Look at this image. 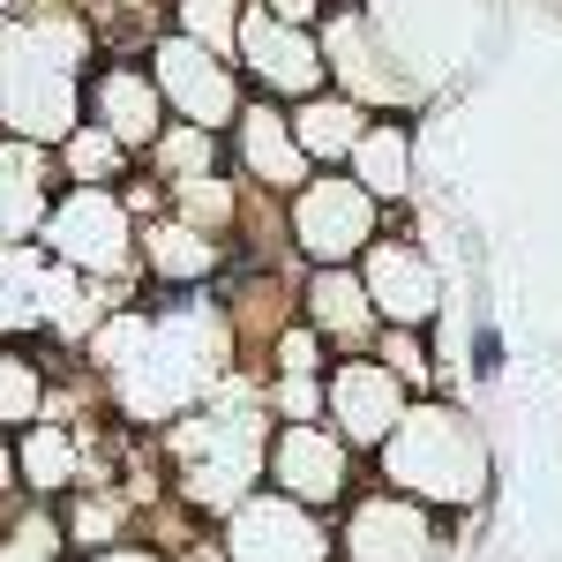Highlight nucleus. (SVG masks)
Wrapping results in <instances>:
<instances>
[{
	"instance_id": "1",
	"label": "nucleus",
	"mask_w": 562,
	"mask_h": 562,
	"mask_svg": "<svg viewBox=\"0 0 562 562\" xmlns=\"http://www.w3.org/2000/svg\"><path fill=\"white\" fill-rule=\"evenodd\" d=\"M76 360L98 375L113 420L135 435H166L240 375L217 293H143L113 307L76 346Z\"/></svg>"
},
{
	"instance_id": "2",
	"label": "nucleus",
	"mask_w": 562,
	"mask_h": 562,
	"mask_svg": "<svg viewBox=\"0 0 562 562\" xmlns=\"http://www.w3.org/2000/svg\"><path fill=\"white\" fill-rule=\"evenodd\" d=\"M90 68H98V31L83 8H45V0L0 8V135L60 150V135L83 128Z\"/></svg>"
},
{
	"instance_id": "3",
	"label": "nucleus",
	"mask_w": 562,
	"mask_h": 562,
	"mask_svg": "<svg viewBox=\"0 0 562 562\" xmlns=\"http://www.w3.org/2000/svg\"><path fill=\"white\" fill-rule=\"evenodd\" d=\"M368 480L428 503L435 518L480 525L487 503H495V442H487V428H480V413L465 397L435 390V397L405 405V420L390 428V442L368 458Z\"/></svg>"
},
{
	"instance_id": "4",
	"label": "nucleus",
	"mask_w": 562,
	"mask_h": 562,
	"mask_svg": "<svg viewBox=\"0 0 562 562\" xmlns=\"http://www.w3.org/2000/svg\"><path fill=\"white\" fill-rule=\"evenodd\" d=\"M270 413H262V383L233 375L211 405H195L188 420H173L158 442V465H166V487L195 518H225L233 503H248L262 487V458H270Z\"/></svg>"
},
{
	"instance_id": "5",
	"label": "nucleus",
	"mask_w": 562,
	"mask_h": 562,
	"mask_svg": "<svg viewBox=\"0 0 562 562\" xmlns=\"http://www.w3.org/2000/svg\"><path fill=\"white\" fill-rule=\"evenodd\" d=\"M38 256L98 285H143V217L121 188H60V203L45 211Z\"/></svg>"
},
{
	"instance_id": "6",
	"label": "nucleus",
	"mask_w": 562,
	"mask_h": 562,
	"mask_svg": "<svg viewBox=\"0 0 562 562\" xmlns=\"http://www.w3.org/2000/svg\"><path fill=\"white\" fill-rule=\"evenodd\" d=\"M315 31H323L330 90L360 98L368 113H420V76H413L405 45L383 31V15H375L368 0H338Z\"/></svg>"
},
{
	"instance_id": "7",
	"label": "nucleus",
	"mask_w": 562,
	"mask_h": 562,
	"mask_svg": "<svg viewBox=\"0 0 562 562\" xmlns=\"http://www.w3.org/2000/svg\"><path fill=\"white\" fill-rule=\"evenodd\" d=\"M390 225V211L346 173H307L293 195H285V240H293V262L301 270H352L368 256V240Z\"/></svg>"
},
{
	"instance_id": "8",
	"label": "nucleus",
	"mask_w": 562,
	"mask_h": 562,
	"mask_svg": "<svg viewBox=\"0 0 562 562\" xmlns=\"http://www.w3.org/2000/svg\"><path fill=\"white\" fill-rule=\"evenodd\" d=\"M352 270H360L368 301H375V315H383V330H442L450 278H442V256L428 248V233H413V225L390 217Z\"/></svg>"
},
{
	"instance_id": "9",
	"label": "nucleus",
	"mask_w": 562,
	"mask_h": 562,
	"mask_svg": "<svg viewBox=\"0 0 562 562\" xmlns=\"http://www.w3.org/2000/svg\"><path fill=\"white\" fill-rule=\"evenodd\" d=\"M338 562H458V532L428 503L368 480L338 510Z\"/></svg>"
},
{
	"instance_id": "10",
	"label": "nucleus",
	"mask_w": 562,
	"mask_h": 562,
	"mask_svg": "<svg viewBox=\"0 0 562 562\" xmlns=\"http://www.w3.org/2000/svg\"><path fill=\"white\" fill-rule=\"evenodd\" d=\"M262 487H278V495H293V503H307V510L338 518L352 495L368 487V458H360L330 420H293V428H270Z\"/></svg>"
},
{
	"instance_id": "11",
	"label": "nucleus",
	"mask_w": 562,
	"mask_h": 562,
	"mask_svg": "<svg viewBox=\"0 0 562 562\" xmlns=\"http://www.w3.org/2000/svg\"><path fill=\"white\" fill-rule=\"evenodd\" d=\"M233 68L248 98H270V105H301L315 90H330V60H323V31L315 23H285L248 0V23H240V45H233Z\"/></svg>"
},
{
	"instance_id": "12",
	"label": "nucleus",
	"mask_w": 562,
	"mask_h": 562,
	"mask_svg": "<svg viewBox=\"0 0 562 562\" xmlns=\"http://www.w3.org/2000/svg\"><path fill=\"white\" fill-rule=\"evenodd\" d=\"M225 562H338V518L307 510L278 487H256L248 503H233L217 518Z\"/></svg>"
},
{
	"instance_id": "13",
	"label": "nucleus",
	"mask_w": 562,
	"mask_h": 562,
	"mask_svg": "<svg viewBox=\"0 0 562 562\" xmlns=\"http://www.w3.org/2000/svg\"><path fill=\"white\" fill-rule=\"evenodd\" d=\"M143 60H150V83H158V98H166V113H173V121L211 128V135H225L233 121H240L248 83H240V68H233L225 53L180 38V31H166V38L150 45Z\"/></svg>"
},
{
	"instance_id": "14",
	"label": "nucleus",
	"mask_w": 562,
	"mask_h": 562,
	"mask_svg": "<svg viewBox=\"0 0 562 562\" xmlns=\"http://www.w3.org/2000/svg\"><path fill=\"white\" fill-rule=\"evenodd\" d=\"M405 405H413V390L397 383L375 352H346V360H330V375H323V420L346 435L360 458H375L390 442V428L405 420Z\"/></svg>"
},
{
	"instance_id": "15",
	"label": "nucleus",
	"mask_w": 562,
	"mask_h": 562,
	"mask_svg": "<svg viewBox=\"0 0 562 562\" xmlns=\"http://www.w3.org/2000/svg\"><path fill=\"white\" fill-rule=\"evenodd\" d=\"M83 121H98L135 158L173 128L166 98L150 83V60H135V53H98V68H90V83H83Z\"/></svg>"
},
{
	"instance_id": "16",
	"label": "nucleus",
	"mask_w": 562,
	"mask_h": 562,
	"mask_svg": "<svg viewBox=\"0 0 562 562\" xmlns=\"http://www.w3.org/2000/svg\"><path fill=\"white\" fill-rule=\"evenodd\" d=\"M225 166H233V180L240 188H256V195H293L315 166H307L301 135H293V113L285 105H270V98H248L240 105V121L225 128Z\"/></svg>"
},
{
	"instance_id": "17",
	"label": "nucleus",
	"mask_w": 562,
	"mask_h": 562,
	"mask_svg": "<svg viewBox=\"0 0 562 562\" xmlns=\"http://www.w3.org/2000/svg\"><path fill=\"white\" fill-rule=\"evenodd\" d=\"M225 270H233V240L173 211L143 217V293H217Z\"/></svg>"
},
{
	"instance_id": "18",
	"label": "nucleus",
	"mask_w": 562,
	"mask_h": 562,
	"mask_svg": "<svg viewBox=\"0 0 562 562\" xmlns=\"http://www.w3.org/2000/svg\"><path fill=\"white\" fill-rule=\"evenodd\" d=\"M346 173L360 180L390 217H405L420 203V113H375L368 135L352 143Z\"/></svg>"
},
{
	"instance_id": "19",
	"label": "nucleus",
	"mask_w": 562,
	"mask_h": 562,
	"mask_svg": "<svg viewBox=\"0 0 562 562\" xmlns=\"http://www.w3.org/2000/svg\"><path fill=\"white\" fill-rule=\"evenodd\" d=\"M53 203H60V158L45 143L0 135V248H38Z\"/></svg>"
},
{
	"instance_id": "20",
	"label": "nucleus",
	"mask_w": 562,
	"mask_h": 562,
	"mask_svg": "<svg viewBox=\"0 0 562 562\" xmlns=\"http://www.w3.org/2000/svg\"><path fill=\"white\" fill-rule=\"evenodd\" d=\"M301 323L330 346V360L375 352V338H383V315L368 301L360 270H301Z\"/></svg>"
},
{
	"instance_id": "21",
	"label": "nucleus",
	"mask_w": 562,
	"mask_h": 562,
	"mask_svg": "<svg viewBox=\"0 0 562 562\" xmlns=\"http://www.w3.org/2000/svg\"><path fill=\"white\" fill-rule=\"evenodd\" d=\"M53 510H60V532H68V555H98V548H121V540L143 532V510H135V495L121 480H83Z\"/></svg>"
},
{
	"instance_id": "22",
	"label": "nucleus",
	"mask_w": 562,
	"mask_h": 562,
	"mask_svg": "<svg viewBox=\"0 0 562 562\" xmlns=\"http://www.w3.org/2000/svg\"><path fill=\"white\" fill-rule=\"evenodd\" d=\"M53 360H60V346H45V338H0V442H15L31 420H45Z\"/></svg>"
},
{
	"instance_id": "23",
	"label": "nucleus",
	"mask_w": 562,
	"mask_h": 562,
	"mask_svg": "<svg viewBox=\"0 0 562 562\" xmlns=\"http://www.w3.org/2000/svg\"><path fill=\"white\" fill-rule=\"evenodd\" d=\"M293 113V135H301V150H307V166L315 173H330V166H346L352 158V143L368 135V105L360 98H346V90H315V98H301V105H285Z\"/></svg>"
},
{
	"instance_id": "24",
	"label": "nucleus",
	"mask_w": 562,
	"mask_h": 562,
	"mask_svg": "<svg viewBox=\"0 0 562 562\" xmlns=\"http://www.w3.org/2000/svg\"><path fill=\"white\" fill-rule=\"evenodd\" d=\"M53 158H60V188H128V180L143 173V158H135V150H121V143L98 128V121L68 128Z\"/></svg>"
},
{
	"instance_id": "25",
	"label": "nucleus",
	"mask_w": 562,
	"mask_h": 562,
	"mask_svg": "<svg viewBox=\"0 0 562 562\" xmlns=\"http://www.w3.org/2000/svg\"><path fill=\"white\" fill-rule=\"evenodd\" d=\"M143 173L158 180L166 195H173V188H188V180H203V173H225V135L173 121V128H166L158 143H150V150H143Z\"/></svg>"
},
{
	"instance_id": "26",
	"label": "nucleus",
	"mask_w": 562,
	"mask_h": 562,
	"mask_svg": "<svg viewBox=\"0 0 562 562\" xmlns=\"http://www.w3.org/2000/svg\"><path fill=\"white\" fill-rule=\"evenodd\" d=\"M0 562H76L53 503H0Z\"/></svg>"
},
{
	"instance_id": "27",
	"label": "nucleus",
	"mask_w": 562,
	"mask_h": 562,
	"mask_svg": "<svg viewBox=\"0 0 562 562\" xmlns=\"http://www.w3.org/2000/svg\"><path fill=\"white\" fill-rule=\"evenodd\" d=\"M166 211L188 217V225H203V233H217V240H233V233H240V211H248V188L225 166V173H203V180H188V188H173Z\"/></svg>"
},
{
	"instance_id": "28",
	"label": "nucleus",
	"mask_w": 562,
	"mask_h": 562,
	"mask_svg": "<svg viewBox=\"0 0 562 562\" xmlns=\"http://www.w3.org/2000/svg\"><path fill=\"white\" fill-rule=\"evenodd\" d=\"M375 360H383L413 397H435V390H442V338H435V330H383V338H375Z\"/></svg>"
},
{
	"instance_id": "29",
	"label": "nucleus",
	"mask_w": 562,
	"mask_h": 562,
	"mask_svg": "<svg viewBox=\"0 0 562 562\" xmlns=\"http://www.w3.org/2000/svg\"><path fill=\"white\" fill-rule=\"evenodd\" d=\"M166 15H173L180 38H195V45H211V53H225V60H233L240 23H248V0H173Z\"/></svg>"
},
{
	"instance_id": "30",
	"label": "nucleus",
	"mask_w": 562,
	"mask_h": 562,
	"mask_svg": "<svg viewBox=\"0 0 562 562\" xmlns=\"http://www.w3.org/2000/svg\"><path fill=\"white\" fill-rule=\"evenodd\" d=\"M262 413H270L278 428L323 420V375H262Z\"/></svg>"
},
{
	"instance_id": "31",
	"label": "nucleus",
	"mask_w": 562,
	"mask_h": 562,
	"mask_svg": "<svg viewBox=\"0 0 562 562\" xmlns=\"http://www.w3.org/2000/svg\"><path fill=\"white\" fill-rule=\"evenodd\" d=\"M262 375H330V346L307 323H293V330H278V346L262 352Z\"/></svg>"
},
{
	"instance_id": "32",
	"label": "nucleus",
	"mask_w": 562,
	"mask_h": 562,
	"mask_svg": "<svg viewBox=\"0 0 562 562\" xmlns=\"http://www.w3.org/2000/svg\"><path fill=\"white\" fill-rule=\"evenodd\" d=\"M76 562H173V555L150 548V540H121V548H98V555H76Z\"/></svg>"
},
{
	"instance_id": "33",
	"label": "nucleus",
	"mask_w": 562,
	"mask_h": 562,
	"mask_svg": "<svg viewBox=\"0 0 562 562\" xmlns=\"http://www.w3.org/2000/svg\"><path fill=\"white\" fill-rule=\"evenodd\" d=\"M256 8H270V15H285V23H323L338 0H256Z\"/></svg>"
},
{
	"instance_id": "34",
	"label": "nucleus",
	"mask_w": 562,
	"mask_h": 562,
	"mask_svg": "<svg viewBox=\"0 0 562 562\" xmlns=\"http://www.w3.org/2000/svg\"><path fill=\"white\" fill-rule=\"evenodd\" d=\"M173 562H225V548H217V525H203V532H195V540H188Z\"/></svg>"
},
{
	"instance_id": "35",
	"label": "nucleus",
	"mask_w": 562,
	"mask_h": 562,
	"mask_svg": "<svg viewBox=\"0 0 562 562\" xmlns=\"http://www.w3.org/2000/svg\"><path fill=\"white\" fill-rule=\"evenodd\" d=\"M525 8H540V15H562V0H525Z\"/></svg>"
},
{
	"instance_id": "36",
	"label": "nucleus",
	"mask_w": 562,
	"mask_h": 562,
	"mask_svg": "<svg viewBox=\"0 0 562 562\" xmlns=\"http://www.w3.org/2000/svg\"><path fill=\"white\" fill-rule=\"evenodd\" d=\"M45 8H90V0H45Z\"/></svg>"
},
{
	"instance_id": "37",
	"label": "nucleus",
	"mask_w": 562,
	"mask_h": 562,
	"mask_svg": "<svg viewBox=\"0 0 562 562\" xmlns=\"http://www.w3.org/2000/svg\"><path fill=\"white\" fill-rule=\"evenodd\" d=\"M158 8H173V0H158Z\"/></svg>"
}]
</instances>
